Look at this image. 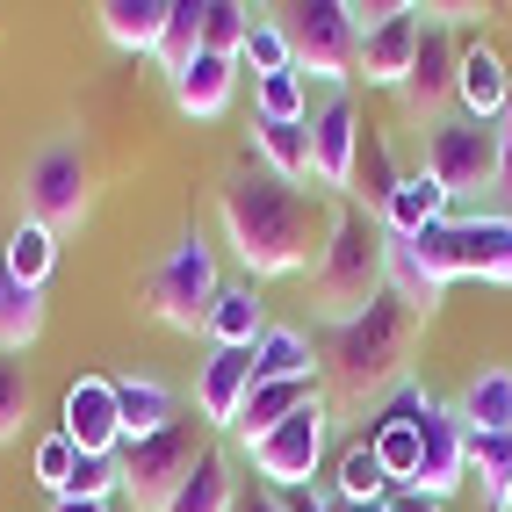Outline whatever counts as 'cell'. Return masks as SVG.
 I'll return each instance as SVG.
<instances>
[{
    "label": "cell",
    "instance_id": "44",
    "mask_svg": "<svg viewBox=\"0 0 512 512\" xmlns=\"http://www.w3.org/2000/svg\"><path fill=\"white\" fill-rule=\"evenodd\" d=\"M238 512H289V505H282L275 491H260V498H238Z\"/></svg>",
    "mask_w": 512,
    "mask_h": 512
},
{
    "label": "cell",
    "instance_id": "17",
    "mask_svg": "<svg viewBox=\"0 0 512 512\" xmlns=\"http://www.w3.org/2000/svg\"><path fill=\"white\" fill-rule=\"evenodd\" d=\"M455 101H462V116H476V123H505V109H512V73H505V58H498L491 44H462Z\"/></svg>",
    "mask_w": 512,
    "mask_h": 512
},
{
    "label": "cell",
    "instance_id": "40",
    "mask_svg": "<svg viewBox=\"0 0 512 512\" xmlns=\"http://www.w3.org/2000/svg\"><path fill=\"white\" fill-rule=\"evenodd\" d=\"M498 195L512 202V109H505V123H498Z\"/></svg>",
    "mask_w": 512,
    "mask_h": 512
},
{
    "label": "cell",
    "instance_id": "14",
    "mask_svg": "<svg viewBox=\"0 0 512 512\" xmlns=\"http://www.w3.org/2000/svg\"><path fill=\"white\" fill-rule=\"evenodd\" d=\"M58 433L80 455H123V412H116V375H80L58 404Z\"/></svg>",
    "mask_w": 512,
    "mask_h": 512
},
{
    "label": "cell",
    "instance_id": "29",
    "mask_svg": "<svg viewBox=\"0 0 512 512\" xmlns=\"http://www.w3.org/2000/svg\"><path fill=\"white\" fill-rule=\"evenodd\" d=\"M0 267H8L15 282H29V289H44V275L58 267V231H44V224H15L8 231V246H0Z\"/></svg>",
    "mask_w": 512,
    "mask_h": 512
},
{
    "label": "cell",
    "instance_id": "13",
    "mask_svg": "<svg viewBox=\"0 0 512 512\" xmlns=\"http://www.w3.org/2000/svg\"><path fill=\"white\" fill-rule=\"evenodd\" d=\"M419 37H426V8L390 0V8L361 29V80L368 87H404V73H412V58H419Z\"/></svg>",
    "mask_w": 512,
    "mask_h": 512
},
{
    "label": "cell",
    "instance_id": "24",
    "mask_svg": "<svg viewBox=\"0 0 512 512\" xmlns=\"http://www.w3.org/2000/svg\"><path fill=\"white\" fill-rule=\"evenodd\" d=\"M332 491H339V505H390V498H397V484H390L383 455L368 448V433H361V440H347V448H339Z\"/></svg>",
    "mask_w": 512,
    "mask_h": 512
},
{
    "label": "cell",
    "instance_id": "1",
    "mask_svg": "<svg viewBox=\"0 0 512 512\" xmlns=\"http://www.w3.org/2000/svg\"><path fill=\"white\" fill-rule=\"evenodd\" d=\"M217 210H224V238H231V253L246 260V275H303V267H318L325 238H332L325 195L296 188V181H275L260 159L224 174Z\"/></svg>",
    "mask_w": 512,
    "mask_h": 512
},
{
    "label": "cell",
    "instance_id": "22",
    "mask_svg": "<svg viewBox=\"0 0 512 512\" xmlns=\"http://www.w3.org/2000/svg\"><path fill=\"white\" fill-rule=\"evenodd\" d=\"M116 412H123V448H138V440L174 426V390L152 375H116Z\"/></svg>",
    "mask_w": 512,
    "mask_h": 512
},
{
    "label": "cell",
    "instance_id": "18",
    "mask_svg": "<svg viewBox=\"0 0 512 512\" xmlns=\"http://www.w3.org/2000/svg\"><path fill=\"white\" fill-rule=\"evenodd\" d=\"M448 202H455V195L440 188L426 166H412V174L397 181V195H390L375 217H383V231H390V238H419V231H433V224H448Z\"/></svg>",
    "mask_w": 512,
    "mask_h": 512
},
{
    "label": "cell",
    "instance_id": "31",
    "mask_svg": "<svg viewBox=\"0 0 512 512\" xmlns=\"http://www.w3.org/2000/svg\"><path fill=\"white\" fill-rule=\"evenodd\" d=\"M397 166H390V145H383V130L361 123V159H354V195H368V210H383V202L397 195Z\"/></svg>",
    "mask_w": 512,
    "mask_h": 512
},
{
    "label": "cell",
    "instance_id": "7",
    "mask_svg": "<svg viewBox=\"0 0 512 512\" xmlns=\"http://www.w3.org/2000/svg\"><path fill=\"white\" fill-rule=\"evenodd\" d=\"M87 202H94V159H87L80 138H51L37 159L22 166V210H29V224L65 231V224L87 217Z\"/></svg>",
    "mask_w": 512,
    "mask_h": 512
},
{
    "label": "cell",
    "instance_id": "12",
    "mask_svg": "<svg viewBox=\"0 0 512 512\" xmlns=\"http://www.w3.org/2000/svg\"><path fill=\"white\" fill-rule=\"evenodd\" d=\"M462 484H469V433L455 419V404H426L419 412V476H412V491L448 505Z\"/></svg>",
    "mask_w": 512,
    "mask_h": 512
},
{
    "label": "cell",
    "instance_id": "8",
    "mask_svg": "<svg viewBox=\"0 0 512 512\" xmlns=\"http://www.w3.org/2000/svg\"><path fill=\"white\" fill-rule=\"evenodd\" d=\"M426 174L448 188V195L498 188V123H476V116L426 123Z\"/></svg>",
    "mask_w": 512,
    "mask_h": 512
},
{
    "label": "cell",
    "instance_id": "30",
    "mask_svg": "<svg viewBox=\"0 0 512 512\" xmlns=\"http://www.w3.org/2000/svg\"><path fill=\"white\" fill-rule=\"evenodd\" d=\"M37 332H44V289H29V282H15L8 267H0V347L22 354Z\"/></svg>",
    "mask_w": 512,
    "mask_h": 512
},
{
    "label": "cell",
    "instance_id": "20",
    "mask_svg": "<svg viewBox=\"0 0 512 512\" xmlns=\"http://www.w3.org/2000/svg\"><path fill=\"white\" fill-rule=\"evenodd\" d=\"M455 419H462L469 440H498V433H512V368L469 375L462 397H455Z\"/></svg>",
    "mask_w": 512,
    "mask_h": 512
},
{
    "label": "cell",
    "instance_id": "41",
    "mask_svg": "<svg viewBox=\"0 0 512 512\" xmlns=\"http://www.w3.org/2000/svg\"><path fill=\"white\" fill-rule=\"evenodd\" d=\"M289 512H339V498H318V491H282Z\"/></svg>",
    "mask_w": 512,
    "mask_h": 512
},
{
    "label": "cell",
    "instance_id": "6",
    "mask_svg": "<svg viewBox=\"0 0 512 512\" xmlns=\"http://www.w3.org/2000/svg\"><path fill=\"white\" fill-rule=\"evenodd\" d=\"M217 246L202 231H181L174 246H166V260L152 267V282H145V303H152V318L159 325H174V332H202V318H210V296H217Z\"/></svg>",
    "mask_w": 512,
    "mask_h": 512
},
{
    "label": "cell",
    "instance_id": "2",
    "mask_svg": "<svg viewBox=\"0 0 512 512\" xmlns=\"http://www.w3.org/2000/svg\"><path fill=\"white\" fill-rule=\"evenodd\" d=\"M412 332H419V311L397 289H383L354 318H332L325 325V368H332V383L347 390L354 404L397 390L404 383V354H412Z\"/></svg>",
    "mask_w": 512,
    "mask_h": 512
},
{
    "label": "cell",
    "instance_id": "42",
    "mask_svg": "<svg viewBox=\"0 0 512 512\" xmlns=\"http://www.w3.org/2000/svg\"><path fill=\"white\" fill-rule=\"evenodd\" d=\"M390 512H448V505L426 498V491H397V498H390Z\"/></svg>",
    "mask_w": 512,
    "mask_h": 512
},
{
    "label": "cell",
    "instance_id": "38",
    "mask_svg": "<svg viewBox=\"0 0 512 512\" xmlns=\"http://www.w3.org/2000/svg\"><path fill=\"white\" fill-rule=\"evenodd\" d=\"M22 419H29V368H22V354L0 347V440H15Z\"/></svg>",
    "mask_w": 512,
    "mask_h": 512
},
{
    "label": "cell",
    "instance_id": "4",
    "mask_svg": "<svg viewBox=\"0 0 512 512\" xmlns=\"http://www.w3.org/2000/svg\"><path fill=\"white\" fill-rule=\"evenodd\" d=\"M419 267L448 289L462 275H484V282H512V210H491V217H448L412 238Z\"/></svg>",
    "mask_w": 512,
    "mask_h": 512
},
{
    "label": "cell",
    "instance_id": "37",
    "mask_svg": "<svg viewBox=\"0 0 512 512\" xmlns=\"http://www.w3.org/2000/svg\"><path fill=\"white\" fill-rule=\"evenodd\" d=\"M123 491V455H80L58 498H116Z\"/></svg>",
    "mask_w": 512,
    "mask_h": 512
},
{
    "label": "cell",
    "instance_id": "43",
    "mask_svg": "<svg viewBox=\"0 0 512 512\" xmlns=\"http://www.w3.org/2000/svg\"><path fill=\"white\" fill-rule=\"evenodd\" d=\"M51 512H109V498H51Z\"/></svg>",
    "mask_w": 512,
    "mask_h": 512
},
{
    "label": "cell",
    "instance_id": "28",
    "mask_svg": "<svg viewBox=\"0 0 512 512\" xmlns=\"http://www.w3.org/2000/svg\"><path fill=\"white\" fill-rule=\"evenodd\" d=\"M159 512H238V484H231V462L210 448L195 469H188V484L166 498Z\"/></svg>",
    "mask_w": 512,
    "mask_h": 512
},
{
    "label": "cell",
    "instance_id": "39",
    "mask_svg": "<svg viewBox=\"0 0 512 512\" xmlns=\"http://www.w3.org/2000/svg\"><path fill=\"white\" fill-rule=\"evenodd\" d=\"M73 462H80V448H73V440H65V433H51L44 448H37V476L51 484V498L65 491V476H73Z\"/></svg>",
    "mask_w": 512,
    "mask_h": 512
},
{
    "label": "cell",
    "instance_id": "5",
    "mask_svg": "<svg viewBox=\"0 0 512 512\" xmlns=\"http://www.w3.org/2000/svg\"><path fill=\"white\" fill-rule=\"evenodd\" d=\"M289 44H296V73L318 80L325 94H339L347 80H361V22L354 0H311V8H289Z\"/></svg>",
    "mask_w": 512,
    "mask_h": 512
},
{
    "label": "cell",
    "instance_id": "11",
    "mask_svg": "<svg viewBox=\"0 0 512 512\" xmlns=\"http://www.w3.org/2000/svg\"><path fill=\"white\" fill-rule=\"evenodd\" d=\"M354 159H361V109H354V94L339 87V94H325L311 109V181L347 195L354 188Z\"/></svg>",
    "mask_w": 512,
    "mask_h": 512
},
{
    "label": "cell",
    "instance_id": "45",
    "mask_svg": "<svg viewBox=\"0 0 512 512\" xmlns=\"http://www.w3.org/2000/svg\"><path fill=\"white\" fill-rule=\"evenodd\" d=\"M339 512H390V505H339Z\"/></svg>",
    "mask_w": 512,
    "mask_h": 512
},
{
    "label": "cell",
    "instance_id": "46",
    "mask_svg": "<svg viewBox=\"0 0 512 512\" xmlns=\"http://www.w3.org/2000/svg\"><path fill=\"white\" fill-rule=\"evenodd\" d=\"M505 512H512V505H505Z\"/></svg>",
    "mask_w": 512,
    "mask_h": 512
},
{
    "label": "cell",
    "instance_id": "36",
    "mask_svg": "<svg viewBox=\"0 0 512 512\" xmlns=\"http://www.w3.org/2000/svg\"><path fill=\"white\" fill-rule=\"evenodd\" d=\"M368 448L383 455V469H390L397 491H412V476H419V426H375Z\"/></svg>",
    "mask_w": 512,
    "mask_h": 512
},
{
    "label": "cell",
    "instance_id": "25",
    "mask_svg": "<svg viewBox=\"0 0 512 512\" xmlns=\"http://www.w3.org/2000/svg\"><path fill=\"white\" fill-rule=\"evenodd\" d=\"M202 332H210L217 347H260L267 318H260V296H253V282H224V289L210 296V318H202Z\"/></svg>",
    "mask_w": 512,
    "mask_h": 512
},
{
    "label": "cell",
    "instance_id": "32",
    "mask_svg": "<svg viewBox=\"0 0 512 512\" xmlns=\"http://www.w3.org/2000/svg\"><path fill=\"white\" fill-rule=\"evenodd\" d=\"M253 116L260 123H311V80H303V73L253 80Z\"/></svg>",
    "mask_w": 512,
    "mask_h": 512
},
{
    "label": "cell",
    "instance_id": "3",
    "mask_svg": "<svg viewBox=\"0 0 512 512\" xmlns=\"http://www.w3.org/2000/svg\"><path fill=\"white\" fill-rule=\"evenodd\" d=\"M390 289V231L368 202H339L332 210V238L311 267V296L325 318H354Z\"/></svg>",
    "mask_w": 512,
    "mask_h": 512
},
{
    "label": "cell",
    "instance_id": "16",
    "mask_svg": "<svg viewBox=\"0 0 512 512\" xmlns=\"http://www.w3.org/2000/svg\"><path fill=\"white\" fill-rule=\"evenodd\" d=\"M253 383H260V375H253V347H210V361H202V375H195V412L210 426H238Z\"/></svg>",
    "mask_w": 512,
    "mask_h": 512
},
{
    "label": "cell",
    "instance_id": "33",
    "mask_svg": "<svg viewBox=\"0 0 512 512\" xmlns=\"http://www.w3.org/2000/svg\"><path fill=\"white\" fill-rule=\"evenodd\" d=\"M469 476H484L491 512H505V505H512V433H498V440H469Z\"/></svg>",
    "mask_w": 512,
    "mask_h": 512
},
{
    "label": "cell",
    "instance_id": "19",
    "mask_svg": "<svg viewBox=\"0 0 512 512\" xmlns=\"http://www.w3.org/2000/svg\"><path fill=\"white\" fill-rule=\"evenodd\" d=\"M231 87H238V58H217V51H195L181 73H174V101L181 116H224L231 109Z\"/></svg>",
    "mask_w": 512,
    "mask_h": 512
},
{
    "label": "cell",
    "instance_id": "15",
    "mask_svg": "<svg viewBox=\"0 0 512 512\" xmlns=\"http://www.w3.org/2000/svg\"><path fill=\"white\" fill-rule=\"evenodd\" d=\"M455 65H462V44H455L440 22H426V37H419V58H412V73H404V87H397V94H404V109L440 123V109L455 101Z\"/></svg>",
    "mask_w": 512,
    "mask_h": 512
},
{
    "label": "cell",
    "instance_id": "34",
    "mask_svg": "<svg viewBox=\"0 0 512 512\" xmlns=\"http://www.w3.org/2000/svg\"><path fill=\"white\" fill-rule=\"evenodd\" d=\"M246 29H253V8H238V0H202V51L238 58L246 51Z\"/></svg>",
    "mask_w": 512,
    "mask_h": 512
},
{
    "label": "cell",
    "instance_id": "26",
    "mask_svg": "<svg viewBox=\"0 0 512 512\" xmlns=\"http://www.w3.org/2000/svg\"><path fill=\"white\" fill-rule=\"evenodd\" d=\"M253 159L275 181H296L303 188V174H311V123H260L253 116Z\"/></svg>",
    "mask_w": 512,
    "mask_h": 512
},
{
    "label": "cell",
    "instance_id": "21",
    "mask_svg": "<svg viewBox=\"0 0 512 512\" xmlns=\"http://www.w3.org/2000/svg\"><path fill=\"white\" fill-rule=\"evenodd\" d=\"M101 37L116 51H152L159 58V37H166V15H174V0H101Z\"/></svg>",
    "mask_w": 512,
    "mask_h": 512
},
{
    "label": "cell",
    "instance_id": "35",
    "mask_svg": "<svg viewBox=\"0 0 512 512\" xmlns=\"http://www.w3.org/2000/svg\"><path fill=\"white\" fill-rule=\"evenodd\" d=\"M195 51H202V0H174V15H166V37H159V65H166V80H174Z\"/></svg>",
    "mask_w": 512,
    "mask_h": 512
},
{
    "label": "cell",
    "instance_id": "27",
    "mask_svg": "<svg viewBox=\"0 0 512 512\" xmlns=\"http://www.w3.org/2000/svg\"><path fill=\"white\" fill-rule=\"evenodd\" d=\"M253 375L260 383H303V375H318V354L296 325H267L260 347H253Z\"/></svg>",
    "mask_w": 512,
    "mask_h": 512
},
{
    "label": "cell",
    "instance_id": "10",
    "mask_svg": "<svg viewBox=\"0 0 512 512\" xmlns=\"http://www.w3.org/2000/svg\"><path fill=\"white\" fill-rule=\"evenodd\" d=\"M202 455H210V440H202V426L174 419L166 433L138 440V448H123V491L138 498L145 512H159L166 498H174V491L188 484V469H195Z\"/></svg>",
    "mask_w": 512,
    "mask_h": 512
},
{
    "label": "cell",
    "instance_id": "9",
    "mask_svg": "<svg viewBox=\"0 0 512 512\" xmlns=\"http://www.w3.org/2000/svg\"><path fill=\"white\" fill-rule=\"evenodd\" d=\"M325 433H332V412H325V397L318 404H303L296 419H282L275 433H260L246 440V455H253V476H267V491H311V476H318V455H325Z\"/></svg>",
    "mask_w": 512,
    "mask_h": 512
},
{
    "label": "cell",
    "instance_id": "23",
    "mask_svg": "<svg viewBox=\"0 0 512 512\" xmlns=\"http://www.w3.org/2000/svg\"><path fill=\"white\" fill-rule=\"evenodd\" d=\"M325 390H318V375H303V383H253V397H246V412H238V440H260V433H275L282 419H296L303 404H318Z\"/></svg>",
    "mask_w": 512,
    "mask_h": 512
}]
</instances>
